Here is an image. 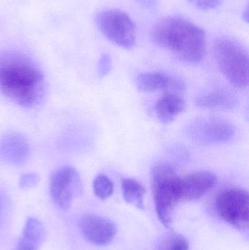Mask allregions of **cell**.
Listing matches in <instances>:
<instances>
[{
	"instance_id": "cell-1",
	"label": "cell",
	"mask_w": 249,
	"mask_h": 250,
	"mask_svg": "<svg viewBox=\"0 0 249 250\" xmlns=\"http://www.w3.org/2000/svg\"><path fill=\"white\" fill-rule=\"evenodd\" d=\"M0 92L23 108L38 106L45 94L43 73L35 62L20 53L0 56Z\"/></svg>"
},
{
	"instance_id": "cell-2",
	"label": "cell",
	"mask_w": 249,
	"mask_h": 250,
	"mask_svg": "<svg viewBox=\"0 0 249 250\" xmlns=\"http://www.w3.org/2000/svg\"><path fill=\"white\" fill-rule=\"evenodd\" d=\"M151 37L156 45L173 53L186 62L197 64L206 55V32L184 18L173 16L161 19L152 27Z\"/></svg>"
},
{
	"instance_id": "cell-3",
	"label": "cell",
	"mask_w": 249,
	"mask_h": 250,
	"mask_svg": "<svg viewBox=\"0 0 249 250\" xmlns=\"http://www.w3.org/2000/svg\"><path fill=\"white\" fill-rule=\"evenodd\" d=\"M152 189L158 218L165 227L170 228L174 210L183 201L181 178L171 166L156 165L152 171Z\"/></svg>"
},
{
	"instance_id": "cell-4",
	"label": "cell",
	"mask_w": 249,
	"mask_h": 250,
	"mask_svg": "<svg viewBox=\"0 0 249 250\" xmlns=\"http://www.w3.org/2000/svg\"><path fill=\"white\" fill-rule=\"evenodd\" d=\"M213 56L221 73L231 84L241 89L248 86V52L241 44L221 38L213 45Z\"/></svg>"
},
{
	"instance_id": "cell-5",
	"label": "cell",
	"mask_w": 249,
	"mask_h": 250,
	"mask_svg": "<svg viewBox=\"0 0 249 250\" xmlns=\"http://www.w3.org/2000/svg\"><path fill=\"white\" fill-rule=\"evenodd\" d=\"M96 23L102 35L115 45L125 49L135 45V23L124 12L116 9L101 12L96 16Z\"/></svg>"
},
{
	"instance_id": "cell-6",
	"label": "cell",
	"mask_w": 249,
	"mask_h": 250,
	"mask_svg": "<svg viewBox=\"0 0 249 250\" xmlns=\"http://www.w3.org/2000/svg\"><path fill=\"white\" fill-rule=\"evenodd\" d=\"M249 193L240 188H230L219 192L215 200L216 214L235 229L249 228Z\"/></svg>"
},
{
	"instance_id": "cell-7",
	"label": "cell",
	"mask_w": 249,
	"mask_h": 250,
	"mask_svg": "<svg viewBox=\"0 0 249 250\" xmlns=\"http://www.w3.org/2000/svg\"><path fill=\"white\" fill-rule=\"evenodd\" d=\"M81 192V180L74 167L62 166L53 172L51 177V195L54 204L59 209L67 211Z\"/></svg>"
},
{
	"instance_id": "cell-8",
	"label": "cell",
	"mask_w": 249,
	"mask_h": 250,
	"mask_svg": "<svg viewBox=\"0 0 249 250\" xmlns=\"http://www.w3.org/2000/svg\"><path fill=\"white\" fill-rule=\"evenodd\" d=\"M191 138L206 145L225 144L235 136V126L220 119H207L192 125L190 130Z\"/></svg>"
},
{
	"instance_id": "cell-9",
	"label": "cell",
	"mask_w": 249,
	"mask_h": 250,
	"mask_svg": "<svg viewBox=\"0 0 249 250\" xmlns=\"http://www.w3.org/2000/svg\"><path fill=\"white\" fill-rule=\"evenodd\" d=\"M82 234L91 243L104 246L112 242L116 234L117 228L108 219L95 214H88L80 221Z\"/></svg>"
},
{
	"instance_id": "cell-10",
	"label": "cell",
	"mask_w": 249,
	"mask_h": 250,
	"mask_svg": "<svg viewBox=\"0 0 249 250\" xmlns=\"http://www.w3.org/2000/svg\"><path fill=\"white\" fill-rule=\"evenodd\" d=\"M29 141L19 132L4 134L0 138V160L10 166H22L29 156Z\"/></svg>"
},
{
	"instance_id": "cell-11",
	"label": "cell",
	"mask_w": 249,
	"mask_h": 250,
	"mask_svg": "<svg viewBox=\"0 0 249 250\" xmlns=\"http://www.w3.org/2000/svg\"><path fill=\"white\" fill-rule=\"evenodd\" d=\"M217 183V177L210 171H198L181 178L183 201H197L210 192Z\"/></svg>"
},
{
	"instance_id": "cell-12",
	"label": "cell",
	"mask_w": 249,
	"mask_h": 250,
	"mask_svg": "<svg viewBox=\"0 0 249 250\" xmlns=\"http://www.w3.org/2000/svg\"><path fill=\"white\" fill-rule=\"evenodd\" d=\"M187 108L184 98L175 94H167L155 105V112L159 121L165 124L173 122Z\"/></svg>"
},
{
	"instance_id": "cell-13",
	"label": "cell",
	"mask_w": 249,
	"mask_h": 250,
	"mask_svg": "<svg viewBox=\"0 0 249 250\" xmlns=\"http://www.w3.org/2000/svg\"><path fill=\"white\" fill-rule=\"evenodd\" d=\"M195 104L202 108L230 110L236 107L238 100L230 92L216 90L200 95L196 100Z\"/></svg>"
},
{
	"instance_id": "cell-14",
	"label": "cell",
	"mask_w": 249,
	"mask_h": 250,
	"mask_svg": "<svg viewBox=\"0 0 249 250\" xmlns=\"http://www.w3.org/2000/svg\"><path fill=\"white\" fill-rule=\"evenodd\" d=\"M137 85L140 91L152 92L176 87L182 84H178V82L162 73H146L137 76Z\"/></svg>"
},
{
	"instance_id": "cell-15",
	"label": "cell",
	"mask_w": 249,
	"mask_h": 250,
	"mask_svg": "<svg viewBox=\"0 0 249 250\" xmlns=\"http://www.w3.org/2000/svg\"><path fill=\"white\" fill-rule=\"evenodd\" d=\"M121 190L126 202L143 210L144 208V187L133 179H124L121 182Z\"/></svg>"
},
{
	"instance_id": "cell-16",
	"label": "cell",
	"mask_w": 249,
	"mask_h": 250,
	"mask_svg": "<svg viewBox=\"0 0 249 250\" xmlns=\"http://www.w3.org/2000/svg\"><path fill=\"white\" fill-rule=\"evenodd\" d=\"M22 235L32 238L42 244L45 239L46 231L40 220L35 217H29L25 223Z\"/></svg>"
},
{
	"instance_id": "cell-17",
	"label": "cell",
	"mask_w": 249,
	"mask_h": 250,
	"mask_svg": "<svg viewBox=\"0 0 249 250\" xmlns=\"http://www.w3.org/2000/svg\"><path fill=\"white\" fill-rule=\"evenodd\" d=\"M114 183L105 175H97L94 179V193L102 201H105L110 198L114 192Z\"/></svg>"
},
{
	"instance_id": "cell-18",
	"label": "cell",
	"mask_w": 249,
	"mask_h": 250,
	"mask_svg": "<svg viewBox=\"0 0 249 250\" xmlns=\"http://www.w3.org/2000/svg\"><path fill=\"white\" fill-rule=\"evenodd\" d=\"M40 180L39 174L37 173H26L22 175L19 179V187L21 189H31L35 188Z\"/></svg>"
},
{
	"instance_id": "cell-19",
	"label": "cell",
	"mask_w": 249,
	"mask_h": 250,
	"mask_svg": "<svg viewBox=\"0 0 249 250\" xmlns=\"http://www.w3.org/2000/svg\"><path fill=\"white\" fill-rule=\"evenodd\" d=\"M41 245L38 241L22 235L16 250H39Z\"/></svg>"
},
{
	"instance_id": "cell-20",
	"label": "cell",
	"mask_w": 249,
	"mask_h": 250,
	"mask_svg": "<svg viewBox=\"0 0 249 250\" xmlns=\"http://www.w3.org/2000/svg\"><path fill=\"white\" fill-rule=\"evenodd\" d=\"M190 3L202 10H214L222 4L223 0H188Z\"/></svg>"
},
{
	"instance_id": "cell-21",
	"label": "cell",
	"mask_w": 249,
	"mask_h": 250,
	"mask_svg": "<svg viewBox=\"0 0 249 250\" xmlns=\"http://www.w3.org/2000/svg\"><path fill=\"white\" fill-rule=\"evenodd\" d=\"M111 60L109 56L104 54L99 60V67H98V73L100 77H103L108 74L111 70Z\"/></svg>"
},
{
	"instance_id": "cell-22",
	"label": "cell",
	"mask_w": 249,
	"mask_h": 250,
	"mask_svg": "<svg viewBox=\"0 0 249 250\" xmlns=\"http://www.w3.org/2000/svg\"><path fill=\"white\" fill-rule=\"evenodd\" d=\"M143 1V4H147V5H152L153 4V1L155 0H141Z\"/></svg>"
}]
</instances>
